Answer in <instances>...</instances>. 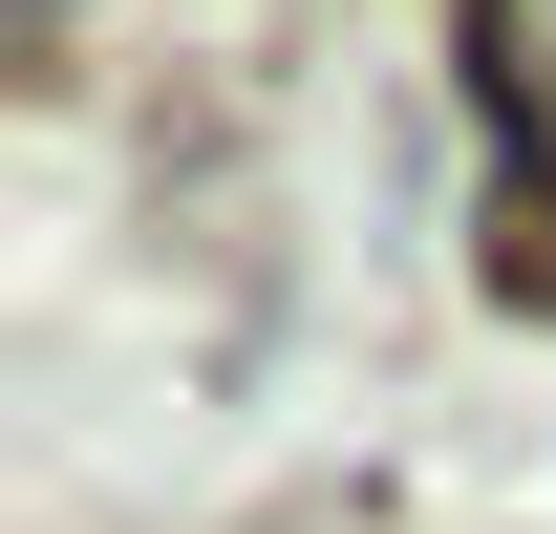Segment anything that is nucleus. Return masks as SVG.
I'll use <instances>...</instances> for the list:
<instances>
[{"instance_id": "f257e3e1", "label": "nucleus", "mask_w": 556, "mask_h": 534, "mask_svg": "<svg viewBox=\"0 0 556 534\" xmlns=\"http://www.w3.org/2000/svg\"><path fill=\"white\" fill-rule=\"evenodd\" d=\"M471 129H492V171L556 214V0H471ZM492 193V214H514Z\"/></svg>"}]
</instances>
